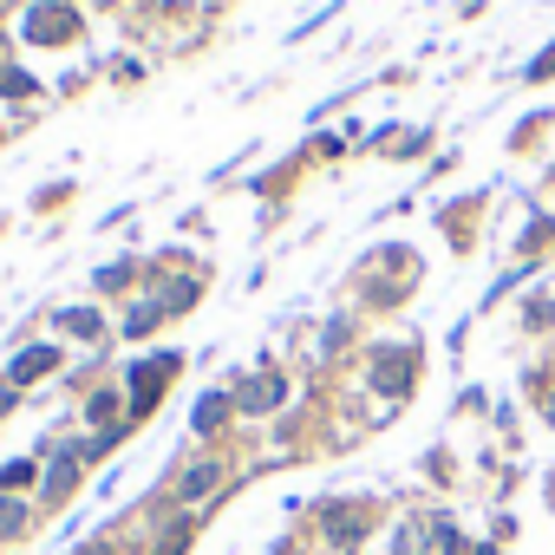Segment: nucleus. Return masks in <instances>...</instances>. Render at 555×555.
Masks as SVG:
<instances>
[{"label": "nucleus", "mask_w": 555, "mask_h": 555, "mask_svg": "<svg viewBox=\"0 0 555 555\" xmlns=\"http://www.w3.org/2000/svg\"><path fill=\"white\" fill-rule=\"evenodd\" d=\"M399 555H418V529H412V522L399 529Z\"/></svg>", "instance_id": "obj_13"}, {"label": "nucleus", "mask_w": 555, "mask_h": 555, "mask_svg": "<svg viewBox=\"0 0 555 555\" xmlns=\"http://www.w3.org/2000/svg\"><path fill=\"white\" fill-rule=\"evenodd\" d=\"M183 542H190V529H170V535L157 542V555H183Z\"/></svg>", "instance_id": "obj_12"}, {"label": "nucleus", "mask_w": 555, "mask_h": 555, "mask_svg": "<svg viewBox=\"0 0 555 555\" xmlns=\"http://www.w3.org/2000/svg\"><path fill=\"white\" fill-rule=\"evenodd\" d=\"M66 34H79V14L66 0H47V8L27 14V40H66Z\"/></svg>", "instance_id": "obj_1"}, {"label": "nucleus", "mask_w": 555, "mask_h": 555, "mask_svg": "<svg viewBox=\"0 0 555 555\" xmlns=\"http://www.w3.org/2000/svg\"><path fill=\"white\" fill-rule=\"evenodd\" d=\"M53 360H60L53 347H34V353H21V360H14V379H21V386H34V379H47V373H53Z\"/></svg>", "instance_id": "obj_5"}, {"label": "nucleus", "mask_w": 555, "mask_h": 555, "mask_svg": "<svg viewBox=\"0 0 555 555\" xmlns=\"http://www.w3.org/2000/svg\"><path fill=\"white\" fill-rule=\"evenodd\" d=\"M327 535H334V542H360V535H366V522H360V516H340V509H334V516H327Z\"/></svg>", "instance_id": "obj_9"}, {"label": "nucleus", "mask_w": 555, "mask_h": 555, "mask_svg": "<svg viewBox=\"0 0 555 555\" xmlns=\"http://www.w3.org/2000/svg\"><path fill=\"white\" fill-rule=\"evenodd\" d=\"M282 399H288V386L274 379V373H261V379H248V386L235 392V405H242V412H268V405H282Z\"/></svg>", "instance_id": "obj_2"}, {"label": "nucleus", "mask_w": 555, "mask_h": 555, "mask_svg": "<svg viewBox=\"0 0 555 555\" xmlns=\"http://www.w3.org/2000/svg\"><path fill=\"white\" fill-rule=\"evenodd\" d=\"M79 555H118V548H112V542H86Z\"/></svg>", "instance_id": "obj_14"}, {"label": "nucleus", "mask_w": 555, "mask_h": 555, "mask_svg": "<svg viewBox=\"0 0 555 555\" xmlns=\"http://www.w3.org/2000/svg\"><path fill=\"white\" fill-rule=\"evenodd\" d=\"M79 457H86V451H60V457H53V470H47V483H40V496H47V503H60V496L73 490V477H79Z\"/></svg>", "instance_id": "obj_3"}, {"label": "nucleus", "mask_w": 555, "mask_h": 555, "mask_svg": "<svg viewBox=\"0 0 555 555\" xmlns=\"http://www.w3.org/2000/svg\"><path fill=\"white\" fill-rule=\"evenodd\" d=\"M216 483H222V464H190V477L177 483V496H183V503H203Z\"/></svg>", "instance_id": "obj_4"}, {"label": "nucleus", "mask_w": 555, "mask_h": 555, "mask_svg": "<svg viewBox=\"0 0 555 555\" xmlns=\"http://www.w3.org/2000/svg\"><path fill=\"white\" fill-rule=\"evenodd\" d=\"M21 483H34V464H27V457H14V464H0V490H21Z\"/></svg>", "instance_id": "obj_10"}, {"label": "nucleus", "mask_w": 555, "mask_h": 555, "mask_svg": "<svg viewBox=\"0 0 555 555\" xmlns=\"http://www.w3.org/2000/svg\"><path fill=\"white\" fill-rule=\"evenodd\" d=\"M0 92H14V99H21V92H34V79H27V73H0Z\"/></svg>", "instance_id": "obj_11"}, {"label": "nucleus", "mask_w": 555, "mask_h": 555, "mask_svg": "<svg viewBox=\"0 0 555 555\" xmlns=\"http://www.w3.org/2000/svg\"><path fill=\"white\" fill-rule=\"evenodd\" d=\"M8 535H27V503L21 496H0V542Z\"/></svg>", "instance_id": "obj_6"}, {"label": "nucleus", "mask_w": 555, "mask_h": 555, "mask_svg": "<svg viewBox=\"0 0 555 555\" xmlns=\"http://www.w3.org/2000/svg\"><path fill=\"white\" fill-rule=\"evenodd\" d=\"M157 321H164V308H157V301H144V308H131V314H125V334H151Z\"/></svg>", "instance_id": "obj_7"}, {"label": "nucleus", "mask_w": 555, "mask_h": 555, "mask_svg": "<svg viewBox=\"0 0 555 555\" xmlns=\"http://www.w3.org/2000/svg\"><path fill=\"white\" fill-rule=\"evenodd\" d=\"M222 412H229V399H222V392H209V399L196 405V431H216V425H222Z\"/></svg>", "instance_id": "obj_8"}]
</instances>
